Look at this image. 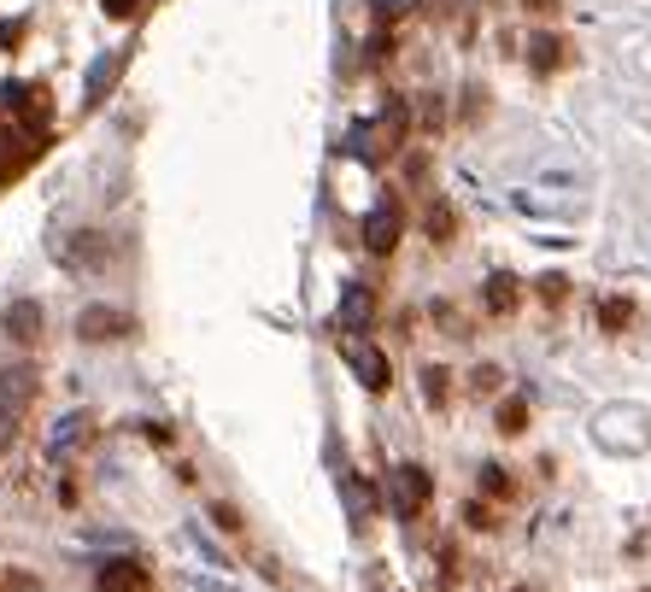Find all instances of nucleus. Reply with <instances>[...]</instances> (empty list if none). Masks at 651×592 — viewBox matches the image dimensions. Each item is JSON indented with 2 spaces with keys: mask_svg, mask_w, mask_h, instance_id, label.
Segmentation results:
<instances>
[{
  "mask_svg": "<svg viewBox=\"0 0 651 592\" xmlns=\"http://www.w3.org/2000/svg\"><path fill=\"white\" fill-rule=\"evenodd\" d=\"M599 317H604V329H610V335H617V329H622V323H628V317H634V305H628V299H604V305H599Z\"/></svg>",
  "mask_w": 651,
  "mask_h": 592,
  "instance_id": "12",
  "label": "nucleus"
},
{
  "mask_svg": "<svg viewBox=\"0 0 651 592\" xmlns=\"http://www.w3.org/2000/svg\"><path fill=\"white\" fill-rule=\"evenodd\" d=\"M100 7H106V18H135L141 0H100Z\"/></svg>",
  "mask_w": 651,
  "mask_h": 592,
  "instance_id": "18",
  "label": "nucleus"
},
{
  "mask_svg": "<svg viewBox=\"0 0 651 592\" xmlns=\"http://www.w3.org/2000/svg\"><path fill=\"white\" fill-rule=\"evenodd\" d=\"M118 65H124V59H100V65L89 71V106H94V100H100V94H106V83H112V76H118Z\"/></svg>",
  "mask_w": 651,
  "mask_h": 592,
  "instance_id": "11",
  "label": "nucleus"
},
{
  "mask_svg": "<svg viewBox=\"0 0 651 592\" xmlns=\"http://www.w3.org/2000/svg\"><path fill=\"white\" fill-rule=\"evenodd\" d=\"M83 335H89V340L124 335V317H118V312H83Z\"/></svg>",
  "mask_w": 651,
  "mask_h": 592,
  "instance_id": "10",
  "label": "nucleus"
},
{
  "mask_svg": "<svg viewBox=\"0 0 651 592\" xmlns=\"http://www.w3.org/2000/svg\"><path fill=\"white\" fill-rule=\"evenodd\" d=\"M394 241H399V206L388 200V206H376L370 217H364V247H370V253H394Z\"/></svg>",
  "mask_w": 651,
  "mask_h": 592,
  "instance_id": "5",
  "label": "nucleus"
},
{
  "mask_svg": "<svg viewBox=\"0 0 651 592\" xmlns=\"http://www.w3.org/2000/svg\"><path fill=\"white\" fill-rule=\"evenodd\" d=\"M417 7V0H382V12H388V18H399V12H411Z\"/></svg>",
  "mask_w": 651,
  "mask_h": 592,
  "instance_id": "19",
  "label": "nucleus"
},
{
  "mask_svg": "<svg viewBox=\"0 0 651 592\" xmlns=\"http://www.w3.org/2000/svg\"><path fill=\"white\" fill-rule=\"evenodd\" d=\"M522 422H528V405H522V399H505V405H499V428H505V435H517Z\"/></svg>",
  "mask_w": 651,
  "mask_h": 592,
  "instance_id": "14",
  "label": "nucleus"
},
{
  "mask_svg": "<svg viewBox=\"0 0 651 592\" xmlns=\"http://www.w3.org/2000/svg\"><path fill=\"white\" fill-rule=\"evenodd\" d=\"M7 335H12V340H35V335H42V305H35V299H18L12 312H7Z\"/></svg>",
  "mask_w": 651,
  "mask_h": 592,
  "instance_id": "9",
  "label": "nucleus"
},
{
  "mask_svg": "<svg viewBox=\"0 0 651 592\" xmlns=\"http://www.w3.org/2000/svg\"><path fill=\"white\" fill-rule=\"evenodd\" d=\"M446 229H452V212H446V206H440V212H429V235H435V241H446Z\"/></svg>",
  "mask_w": 651,
  "mask_h": 592,
  "instance_id": "17",
  "label": "nucleus"
},
{
  "mask_svg": "<svg viewBox=\"0 0 651 592\" xmlns=\"http://www.w3.org/2000/svg\"><path fill=\"white\" fill-rule=\"evenodd\" d=\"M30 399H35V370H24V364H18V370L0 376V405H7V411L24 417V405H30Z\"/></svg>",
  "mask_w": 651,
  "mask_h": 592,
  "instance_id": "7",
  "label": "nucleus"
},
{
  "mask_svg": "<svg viewBox=\"0 0 651 592\" xmlns=\"http://www.w3.org/2000/svg\"><path fill=\"white\" fill-rule=\"evenodd\" d=\"M522 7H528V12H540V18H546V12H558V0H522Z\"/></svg>",
  "mask_w": 651,
  "mask_h": 592,
  "instance_id": "20",
  "label": "nucleus"
},
{
  "mask_svg": "<svg viewBox=\"0 0 651 592\" xmlns=\"http://www.w3.org/2000/svg\"><path fill=\"white\" fill-rule=\"evenodd\" d=\"M347 364H353V370H358V381H364V387H376V394H382V387H388V381H394V370H388V358H382V353H376V346H364V340H347Z\"/></svg>",
  "mask_w": 651,
  "mask_h": 592,
  "instance_id": "4",
  "label": "nucleus"
},
{
  "mask_svg": "<svg viewBox=\"0 0 651 592\" xmlns=\"http://www.w3.org/2000/svg\"><path fill=\"white\" fill-rule=\"evenodd\" d=\"M18 42H24V18H12V24H0V48H18Z\"/></svg>",
  "mask_w": 651,
  "mask_h": 592,
  "instance_id": "15",
  "label": "nucleus"
},
{
  "mask_svg": "<svg viewBox=\"0 0 651 592\" xmlns=\"http://www.w3.org/2000/svg\"><path fill=\"white\" fill-rule=\"evenodd\" d=\"M12 435H18V411H7V405H0V452L12 446Z\"/></svg>",
  "mask_w": 651,
  "mask_h": 592,
  "instance_id": "16",
  "label": "nucleus"
},
{
  "mask_svg": "<svg viewBox=\"0 0 651 592\" xmlns=\"http://www.w3.org/2000/svg\"><path fill=\"white\" fill-rule=\"evenodd\" d=\"M370 317H376V294L364 288V282H353V288L340 294V305H335V329L340 335H364V329H370Z\"/></svg>",
  "mask_w": 651,
  "mask_h": 592,
  "instance_id": "3",
  "label": "nucleus"
},
{
  "mask_svg": "<svg viewBox=\"0 0 651 592\" xmlns=\"http://www.w3.org/2000/svg\"><path fill=\"white\" fill-rule=\"evenodd\" d=\"M48 147V135H42V124H0V182H12V176H24L30 165H35V153Z\"/></svg>",
  "mask_w": 651,
  "mask_h": 592,
  "instance_id": "1",
  "label": "nucleus"
},
{
  "mask_svg": "<svg viewBox=\"0 0 651 592\" xmlns=\"http://www.w3.org/2000/svg\"><path fill=\"white\" fill-rule=\"evenodd\" d=\"M100 592H153V575L141 563H130V558H118V563H106L100 569Z\"/></svg>",
  "mask_w": 651,
  "mask_h": 592,
  "instance_id": "6",
  "label": "nucleus"
},
{
  "mask_svg": "<svg viewBox=\"0 0 651 592\" xmlns=\"http://www.w3.org/2000/svg\"><path fill=\"white\" fill-rule=\"evenodd\" d=\"M429 499H435L429 469H417V463L388 469V504H394V517H423V504H429Z\"/></svg>",
  "mask_w": 651,
  "mask_h": 592,
  "instance_id": "2",
  "label": "nucleus"
},
{
  "mask_svg": "<svg viewBox=\"0 0 651 592\" xmlns=\"http://www.w3.org/2000/svg\"><path fill=\"white\" fill-rule=\"evenodd\" d=\"M528 65L546 71V76L563 71L569 65V42H563V35H535V42H528Z\"/></svg>",
  "mask_w": 651,
  "mask_h": 592,
  "instance_id": "8",
  "label": "nucleus"
},
{
  "mask_svg": "<svg viewBox=\"0 0 651 592\" xmlns=\"http://www.w3.org/2000/svg\"><path fill=\"white\" fill-rule=\"evenodd\" d=\"M487 305H494V312H511V305H517L511 276H494V288H487Z\"/></svg>",
  "mask_w": 651,
  "mask_h": 592,
  "instance_id": "13",
  "label": "nucleus"
}]
</instances>
